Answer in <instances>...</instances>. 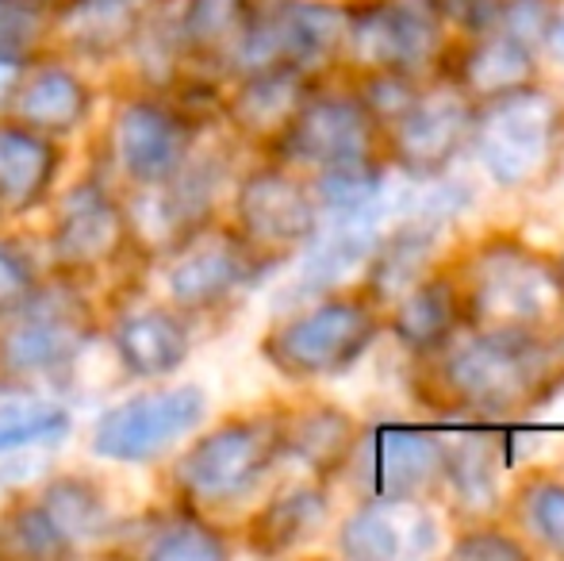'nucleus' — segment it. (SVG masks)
Segmentation results:
<instances>
[{
  "label": "nucleus",
  "instance_id": "obj_1",
  "mask_svg": "<svg viewBox=\"0 0 564 561\" xmlns=\"http://www.w3.org/2000/svg\"><path fill=\"white\" fill-rule=\"evenodd\" d=\"M564 374L557 335L473 331L419 358V392L457 420H514L538 408Z\"/></svg>",
  "mask_w": 564,
  "mask_h": 561
},
{
  "label": "nucleus",
  "instance_id": "obj_2",
  "mask_svg": "<svg viewBox=\"0 0 564 561\" xmlns=\"http://www.w3.org/2000/svg\"><path fill=\"white\" fill-rule=\"evenodd\" d=\"M449 273L465 327L522 335H557L564 327L561 262L514 235H488Z\"/></svg>",
  "mask_w": 564,
  "mask_h": 561
},
{
  "label": "nucleus",
  "instance_id": "obj_3",
  "mask_svg": "<svg viewBox=\"0 0 564 561\" xmlns=\"http://www.w3.org/2000/svg\"><path fill=\"white\" fill-rule=\"evenodd\" d=\"M468 147L499 188L538 185L564 154V100L538 82L484 100L473 112Z\"/></svg>",
  "mask_w": 564,
  "mask_h": 561
},
{
  "label": "nucleus",
  "instance_id": "obj_4",
  "mask_svg": "<svg viewBox=\"0 0 564 561\" xmlns=\"http://www.w3.org/2000/svg\"><path fill=\"white\" fill-rule=\"evenodd\" d=\"M380 327V308L365 292H330L269 331L261 350L289 381H323L346 374L377 343Z\"/></svg>",
  "mask_w": 564,
  "mask_h": 561
},
{
  "label": "nucleus",
  "instance_id": "obj_5",
  "mask_svg": "<svg viewBox=\"0 0 564 561\" xmlns=\"http://www.w3.org/2000/svg\"><path fill=\"white\" fill-rule=\"evenodd\" d=\"M449 23L426 0H354L346 4V62L384 74H408L419 82L438 77L449 51Z\"/></svg>",
  "mask_w": 564,
  "mask_h": 561
},
{
  "label": "nucleus",
  "instance_id": "obj_6",
  "mask_svg": "<svg viewBox=\"0 0 564 561\" xmlns=\"http://www.w3.org/2000/svg\"><path fill=\"white\" fill-rule=\"evenodd\" d=\"M476 105L446 77H434L419 89V97L380 131V154L388 165L415 181H434L449 170V162L468 147Z\"/></svg>",
  "mask_w": 564,
  "mask_h": 561
},
{
  "label": "nucleus",
  "instance_id": "obj_7",
  "mask_svg": "<svg viewBox=\"0 0 564 561\" xmlns=\"http://www.w3.org/2000/svg\"><path fill=\"white\" fill-rule=\"evenodd\" d=\"M284 162H296L312 173L349 170V165L384 162L380 128L365 105L349 93H307L289 128L276 136Z\"/></svg>",
  "mask_w": 564,
  "mask_h": 561
},
{
  "label": "nucleus",
  "instance_id": "obj_8",
  "mask_svg": "<svg viewBox=\"0 0 564 561\" xmlns=\"http://www.w3.org/2000/svg\"><path fill=\"white\" fill-rule=\"evenodd\" d=\"M281 450V416H258V420H230L219 431L204 434L177 465V485L196 504H227L238 500Z\"/></svg>",
  "mask_w": 564,
  "mask_h": 561
},
{
  "label": "nucleus",
  "instance_id": "obj_9",
  "mask_svg": "<svg viewBox=\"0 0 564 561\" xmlns=\"http://www.w3.org/2000/svg\"><path fill=\"white\" fill-rule=\"evenodd\" d=\"M208 412V397L196 385L147 392L105 412L93 427V450L112 462H150L173 442L193 434Z\"/></svg>",
  "mask_w": 564,
  "mask_h": 561
},
{
  "label": "nucleus",
  "instance_id": "obj_10",
  "mask_svg": "<svg viewBox=\"0 0 564 561\" xmlns=\"http://www.w3.org/2000/svg\"><path fill=\"white\" fill-rule=\"evenodd\" d=\"M319 227L312 188L281 165L250 173L238 188V231L258 255L296 250Z\"/></svg>",
  "mask_w": 564,
  "mask_h": 561
},
{
  "label": "nucleus",
  "instance_id": "obj_11",
  "mask_svg": "<svg viewBox=\"0 0 564 561\" xmlns=\"http://www.w3.org/2000/svg\"><path fill=\"white\" fill-rule=\"evenodd\" d=\"M442 524L423 500H384L369 496L349 511L338 531V550L354 561H395L438 550Z\"/></svg>",
  "mask_w": 564,
  "mask_h": 561
},
{
  "label": "nucleus",
  "instance_id": "obj_12",
  "mask_svg": "<svg viewBox=\"0 0 564 561\" xmlns=\"http://www.w3.org/2000/svg\"><path fill=\"white\" fill-rule=\"evenodd\" d=\"M538 58L542 54L527 51L519 39H511L491 23V28L468 31L465 43H449L438 77H446L473 105H484V100H496L503 93L522 89V85H534Z\"/></svg>",
  "mask_w": 564,
  "mask_h": 561
},
{
  "label": "nucleus",
  "instance_id": "obj_13",
  "mask_svg": "<svg viewBox=\"0 0 564 561\" xmlns=\"http://www.w3.org/2000/svg\"><path fill=\"white\" fill-rule=\"evenodd\" d=\"M446 439L419 427H380L369 439V496L384 500H426L442 485Z\"/></svg>",
  "mask_w": 564,
  "mask_h": 561
},
{
  "label": "nucleus",
  "instance_id": "obj_14",
  "mask_svg": "<svg viewBox=\"0 0 564 561\" xmlns=\"http://www.w3.org/2000/svg\"><path fill=\"white\" fill-rule=\"evenodd\" d=\"M193 131L170 108L134 100L116 120V150L123 170L142 185H165L173 173L185 170Z\"/></svg>",
  "mask_w": 564,
  "mask_h": 561
},
{
  "label": "nucleus",
  "instance_id": "obj_15",
  "mask_svg": "<svg viewBox=\"0 0 564 561\" xmlns=\"http://www.w3.org/2000/svg\"><path fill=\"white\" fill-rule=\"evenodd\" d=\"M82 308L69 296L43 292L0 343V362L12 374H43V369L62 366L74 358L77 346L85 343V320Z\"/></svg>",
  "mask_w": 564,
  "mask_h": 561
},
{
  "label": "nucleus",
  "instance_id": "obj_16",
  "mask_svg": "<svg viewBox=\"0 0 564 561\" xmlns=\"http://www.w3.org/2000/svg\"><path fill=\"white\" fill-rule=\"evenodd\" d=\"M388 331H392L395 343L415 354V358H426V354L442 350L457 331H465V312H460L453 273L434 270L419 284H411V289L388 308Z\"/></svg>",
  "mask_w": 564,
  "mask_h": 561
},
{
  "label": "nucleus",
  "instance_id": "obj_17",
  "mask_svg": "<svg viewBox=\"0 0 564 561\" xmlns=\"http://www.w3.org/2000/svg\"><path fill=\"white\" fill-rule=\"evenodd\" d=\"M253 262L258 250L242 235L200 239L170 270V292L181 308H212L253 278Z\"/></svg>",
  "mask_w": 564,
  "mask_h": 561
},
{
  "label": "nucleus",
  "instance_id": "obj_18",
  "mask_svg": "<svg viewBox=\"0 0 564 561\" xmlns=\"http://www.w3.org/2000/svg\"><path fill=\"white\" fill-rule=\"evenodd\" d=\"M312 93V74L296 66H265L246 74L242 89L230 97V123H235L242 136L269 139L276 142L289 120L296 116V108Z\"/></svg>",
  "mask_w": 564,
  "mask_h": 561
},
{
  "label": "nucleus",
  "instance_id": "obj_19",
  "mask_svg": "<svg viewBox=\"0 0 564 561\" xmlns=\"http://www.w3.org/2000/svg\"><path fill=\"white\" fill-rule=\"evenodd\" d=\"M127 242V219L105 196V188L82 185L66 196L54 235V250L69 266H97L123 250Z\"/></svg>",
  "mask_w": 564,
  "mask_h": 561
},
{
  "label": "nucleus",
  "instance_id": "obj_20",
  "mask_svg": "<svg viewBox=\"0 0 564 561\" xmlns=\"http://www.w3.org/2000/svg\"><path fill=\"white\" fill-rule=\"evenodd\" d=\"M357 423L335 404H312L304 412L281 416V450L307 465L319 477L346 470L357 454Z\"/></svg>",
  "mask_w": 564,
  "mask_h": 561
},
{
  "label": "nucleus",
  "instance_id": "obj_21",
  "mask_svg": "<svg viewBox=\"0 0 564 561\" xmlns=\"http://www.w3.org/2000/svg\"><path fill=\"white\" fill-rule=\"evenodd\" d=\"M327 519L330 500L319 485H292L253 516L250 547L261 550V554H284V550L312 542L327 527Z\"/></svg>",
  "mask_w": 564,
  "mask_h": 561
},
{
  "label": "nucleus",
  "instance_id": "obj_22",
  "mask_svg": "<svg viewBox=\"0 0 564 561\" xmlns=\"http://www.w3.org/2000/svg\"><path fill=\"white\" fill-rule=\"evenodd\" d=\"M116 350L123 366L139 377L173 374L188 358V331L170 312H134L116 327Z\"/></svg>",
  "mask_w": 564,
  "mask_h": 561
},
{
  "label": "nucleus",
  "instance_id": "obj_23",
  "mask_svg": "<svg viewBox=\"0 0 564 561\" xmlns=\"http://www.w3.org/2000/svg\"><path fill=\"white\" fill-rule=\"evenodd\" d=\"M442 485L453 496V511L473 524H484L499 511V457L491 442L465 439L446 442L442 462Z\"/></svg>",
  "mask_w": 564,
  "mask_h": 561
},
{
  "label": "nucleus",
  "instance_id": "obj_24",
  "mask_svg": "<svg viewBox=\"0 0 564 561\" xmlns=\"http://www.w3.org/2000/svg\"><path fill=\"white\" fill-rule=\"evenodd\" d=\"M58 154L35 128H0V201L28 208L46 193Z\"/></svg>",
  "mask_w": 564,
  "mask_h": 561
},
{
  "label": "nucleus",
  "instance_id": "obj_25",
  "mask_svg": "<svg viewBox=\"0 0 564 561\" xmlns=\"http://www.w3.org/2000/svg\"><path fill=\"white\" fill-rule=\"evenodd\" d=\"M12 100L28 128L43 131V136H58V131H69L82 123L85 108H89V89L69 69L46 66L23 89H15Z\"/></svg>",
  "mask_w": 564,
  "mask_h": 561
},
{
  "label": "nucleus",
  "instance_id": "obj_26",
  "mask_svg": "<svg viewBox=\"0 0 564 561\" xmlns=\"http://www.w3.org/2000/svg\"><path fill=\"white\" fill-rule=\"evenodd\" d=\"M142 12V0H74L62 12V35L85 54H105L127 43Z\"/></svg>",
  "mask_w": 564,
  "mask_h": 561
},
{
  "label": "nucleus",
  "instance_id": "obj_27",
  "mask_svg": "<svg viewBox=\"0 0 564 561\" xmlns=\"http://www.w3.org/2000/svg\"><path fill=\"white\" fill-rule=\"evenodd\" d=\"M253 15V0H188L185 43L200 54H230Z\"/></svg>",
  "mask_w": 564,
  "mask_h": 561
},
{
  "label": "nucleus",
  "instance_id": "obj_28",
  "mask_svg": "<svg viewBox=\"0 0 564 561\" xmlns=\"http://www.w3.org/2000/svg\"><path fill=\"white\" fill-rule=\"evenodd\" d=\"M519 516L538 547L564 558V481L530 477L519 488Z\"/></svg>",
  "mask_w": 564,
  "mask_h": 561
},
{
  "label": "nucleus",
  "instance_id": "obj_29",
  "mask_svg": "<svg viewBox=\"0 0 564 561\" xmlns=\"http://www.w3.org/2000/svg\"><path fill=\"white\" fill-rule=\"evenodd\" d=\"M46 516L62 531V539H85V535H100L105 527V508L100 496L82 481H62L46 493Z\"/></svg>",
  "mask_w": 564,
  "mask_h": 561
},
{
  "label": "nucleus",
  "instance_id": "obj_30",
  "mask_svg": "<svg viewBox=\"0 0 564 561\" xmlns=\"http://www.w3.org/2000/svg\"><path fill=\"white\" fill-rule=\"evenodd\" d=\"M434 82V77H431ZM426 82H419V77H408V74H384V69H365V74H357L354 82V97L365 105V112L377 120V128L384 131L388 123L395 120V116L403 112V108L411 105V100L419 97V89H423Z\"/></svg>",
  "mask_w": 564,
  "mask_h": 561
},
{
  "label": "nucleus",
  "instance_id": "obj_31",
  "mask_svg": "<svg viewBox=\"0 0 564 561\" xmlns=\"http://www.w3.org/2000/svg\"><path fill=\"white\" fill-rule=\"evenodd\" d=\"M561 15H564L561 0H499L496 28L507 31L511 39H519L527 51L542 54L553 28L561 23Z\"/></svg>",
  "mask_w": 564,
  "mask_h": 561
},
{
  "label": "nucleus",
  "instance_id": "obj_32",
  "mask_svg": "<svg viewBox=\"0 0 564 561\" xmlns=\"http://www.w3.org/2000/svg\"><path fill=\"white\" fill-rule=\"evenodd\" d=\"M69 431V416L51 404H12L0 408V454L31 442H54Z\"/></svg>",
  "mask_w": 564,
  "mask_h": 561
},
{
  "label": "nucleus",
  "instance_id": "obj_33",
  "mask_svg": "<svg viewBox=\"0 0 564 561\" xmlns=\"http://www.w3.org/2000/svg\"><path fill=\"white\" fill-rule=\"evenodd\" d=\"M534 550L530 542H522L514 531H503L496 524H473L468 531H460L457 539L449 542V558L460 561H527Z\"/></svg>",
  "mask_w": 564,
  "mask_h": 561
},
{
  "label": "nucleus",
  "instance_id": "obj_34",
  "mask_svg": "<svg viewBox=\"0 0 564 561\" xmlns=\"http://www.w3.org/2000/svg\"><path fill=\"white\" fill-rule=\"evenodd\" d=\"M224 554H227L224 539L212 527L188 524V519H177V524L165 527L150 542V558H170V561H219Z\"/></svg>",
  "mask_w": 564,
  "mask_h": 561
},
{
  "label": "nucleus",
  "instance_id": "obj_35",
  "mask_svg": "<svg viewBox=\"0 0 564 561\" xmlns=\"http://www.w3.org/2000/svg\"><path fill=\"white\" fill-rule=\"evenodd\" d=\"M39 35V15L35 4L28 0H0V54L4 58H20Z\"/></svg>",
  "mask_w": 564,
  "mask_h": 561
},
{
  "label": "nucleus",
  "instance_id": "obj_36",
  "mask_svg": "<svg viewBox=\"0 0 564 561\" xmlns=\"http://www.w3.org/2000/svg\"><path fill=\"white\" fill-rule=\"evenodd\" d=\"M12 535L20 539V547L28 550V554H62V550L69 547L66 539H62V531L51 524V516H46V508H23L12 516Z\"/></svg>",
  "mask_w": 564,
  "mask_h": 561
},
{
  "label": "nucleus",
  "instance_id": "obj_37",
  "mask_svg": "<svg viewBox=\"0 0 564 561\" xmlns=\"http://www.w3.org/2000/svg\"><path fill=\"white\" fill-rule=\"evenodd\" d=\"M434 12L442 15L446 23H453L457 31H480V28H491L496 23V12H499V0H426Z\"/></svg>",
  "mask_w": 564,
  "mask_h": 561
},
{
  "label": "nucleus",
  "instance_id": "obj_38",
  "mask_svg": "<svg viewBox=\"0 0 564 561\" xmlns=\"http://www.w3.org/2000/svg\"><path fill=\"white\" fill-rule=\"evenodd\" d=\"M31 292V270L15 250L0 247V312H12L28 300Z\"/></svg>",
  "mask_w": 564,
  "mask_h": 561
},
{
  "label": "nucleus",
  "instance_id": "obj_39",
  "mask_svg": "<svg viewBox=\"0 0 564 561\" xmlns=\"http://www.w3.org/2000/svg\"><path fill=\"white\" fill-rule=\"evenodd\" d=\"M20 82H23V66H20V58H4V54H0V108H4L8 100L15 97V89H20Z\"/></svg>",
  "mask_w": 564,
  "mask_h": 561
},
{
  "label": "nucleus",
  "instance_id": "obj_40",
  "mask_svg": "<svg viewBox=\"0 0 564 561\" xmlns=\"http://www.w3.org/2000/svg\"><path fill=\"white\" fill-rule=\"evenodd\" d=\"M545 54H553V58L564 66V15H561V23L553 28V35H550V43H545Z\"/></svg>",
  "mask_w": 564,
  "mask_h": 561
},
{
  "label": "nucleus",
  "instance_id": "obj_41",
  "mask_svg": "<svg viewBox=\"0 0 564 561\" xmlns=\"http://www.w3.org/2000/svg\"><path fill=\"white\" fill-rule=\"evenodd\" d=\"M28 4H46V0H28Z\"/></svg>",
  "mask_w": 564,
  "mask_h": 561
},
{
  "label": "nucleus",
  "instance_id": "obj_42",
  "mask_svg": "<svg viewBox=\"0 0 564 561\" xmlns=\"http://www.w3.org/2000/svg\"><path fill=\"white\" fill-rule=\"evenodd\" d=\"M557 262H561V273H564V255H561V258H557Z\"/></svg>",
  "mask_w": 564,
  "mask_h": 561
}]
</instances>
